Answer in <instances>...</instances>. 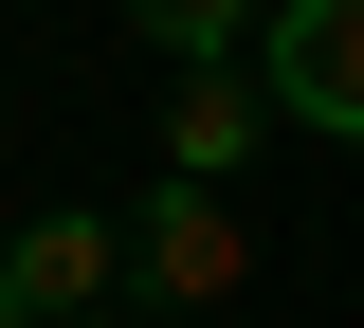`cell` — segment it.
<instances>
[{
	"mask_svg": "<svg viewBox=\"0 0 364 328\" xmlns=\"http://www.w3.org/2000/svg\"><path fill=\"white\" fill-rule=\"evenodd\" d=\"M255 92H273V128L364 146V0H273V37H255Z\"/></svg>",
	"mask_w": 364,
	"mask_h": 328,
	"instance_id": "cell-1",
	"label": "cell"
},
{
	"mask_svg": "<svg viewBox=\"0 0 364 328\" xmlns=\"http://www.w3.org/2000/svg\"><path fill=\"white\" fill-rule=\"evenodd\" d=\"M128 274H146V310H219V292H255V219H237V183H146Z\"/></svg>",
	"mask_w": 364,
	"mask_h": 328,
	"instance_id": "cell-2",
	"label": "cell"
},
{
	"mask_svg": "<svg viewBox=\"0 0 364 328\" xmlns=\"http://www.w3.org/2000/svg\"><path fill=\"white\" fill-rule=\"evenodd\" d=\"M0 274H18L37 328H73V310H109V274H128V219H109V201H37V219L0 237Z\"/></svg>",
	"mask_w": 364,
	"mask_h": 328,
	"instance_id": "cell-3",
	"label": "cell"
},
{
	"mask_svg": "<svg viewBox=\"0 0 364 328\" xmlns=\"http://www.w3.org/2000/svg\"><path fill=\"white\" fill-rule=\"evenodd\" d=\"M255 128H273L255 55H219V73H182V110H164V183H237V164H255Z\"/></svg>",
	"mask_w": 364,
	"mask_h": 328,
	"instance_id": "cell-4",
	"label": "cell"
},
{
	"mask_svg": "<svg viewBox=\"0 0 364 328\" xmlns=\"http://www.w3.org/2000/svg\"><path fill=\"white\" fill-rule=\"evenodd\" d=\"M128 18L182 55V73H219V55H255V37H273V0H128Z\"/></svg>",
	"mask_w": 364,
	"mask_h": 328,
	"instance_id": "cell-5",
	"label": "cell"
},
{
	"mask_svg": "<svg viewBox=\"0 0 364 328\" xmlns=\"http://www.w3.org/2000/svg\"><path fill=\"white\" fill-rule=\"evenodd\" d=\"M73 328H164V310H73Z\"/></svg>",
	"mask_w": 364,
	"mask_h": 328,
	"instance_id": "cell-6",
	"label": "cell"
},
{
	"mask_svg": "<svg viewBox=\"0 0 364 328\" xmlns=\"http://www.w3.org/2000/svg\"><path fill=\"white\" fill-rule=\"evenodd\" d=\"M0 328H37V310H18V274H0Z\"/></svg>",
	"mask_w": 364,
	"mask_h": 328,
	"instance_id": "cell-7",
	"label": "cell"
}]
</instances>
